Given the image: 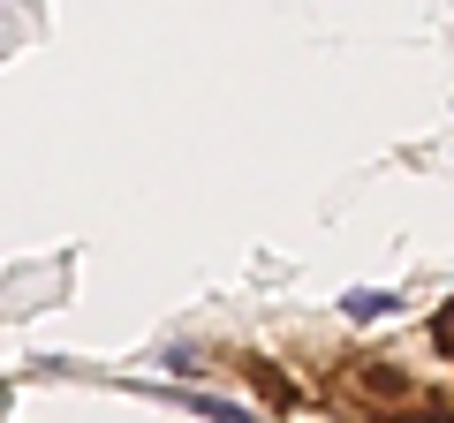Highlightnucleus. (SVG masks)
<instances>
[{
  "label": "nucleus",
  "instance_id": "f257e3e1",
  "mask_svg": "<svg viewBox=\"0 0 454 423\" xmlns=\"http://www.w3.org/2000/svg\"><path fill=\"white\" fill-rule=\"evenodd\" d=\"M340 310H348V318H387V310H402V295H379V288H356V295H348V303H340Z\"/></svg>",
  "mask_w": 454,
  "mask_h": 423
},
{
  "label": "nucleus",
  "instance_id": "f03ea898",
  "mask_svg": "<svg viewBox=\"0 0 454 423\" xmlns=\"http://www.w3.org/2000/svg\"><path fill=\"white\" fill-rule=\"evenodd\" d=\"M432 341H439V348H447V356H454V303L439 310V326H432Z\"/></svg>",
  "mask_w": 454,
  "mask_h": 423
}]
</instances>
